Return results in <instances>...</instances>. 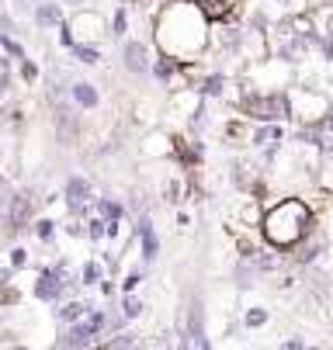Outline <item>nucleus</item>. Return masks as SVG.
<instances>
[{
    "label": "nucleus",
    "instance_id": "f257e3e1",
    "mask_svg": "<svg viewBox=\"0 0 333 350\" xmlns=\"http://www.w3.org/2000/svg\"><path fill=\"white\" fill-rule=\"evenodd\" d=\"M153 42L160 56L195 63L209 45V18L195 0H167L153 14Z\"/></svg>",
    "mask_w": 333,
    "mask_h": 350
},
{
    "label": "nucleus",
    "instance_id": "f03ea898",
    "mask_svg": "<svg viewBox=\"0 0 333 350\" xmlns=\"http://www.w3.org/2000/svg\"><path fill=\"white\" fill-rule=\"evenodd\" d=\"M309 226H312V212H309L306 202H299V198H284L274 208H267L264 219H261V232L274 250L299 246L309 236Z\"/></svg>",
    "mask_w": 333,
    "mask_h": 350
},
{
    "label": "nucleus",
    "instance_id": "7ed1b4c3",
    "mask_svg": "<svg viewBox=\"0 0 333 350\" xmlns=\"http://www.w3.org/2000/svg\"><path fill=\"white\" fill-rule=\"evenodd\" d=\"M70 264L66 260H56V264H45L38 274H35V284H31V295L38 302H59L70 291Z\"/></svg>",
    "mask_w": 333,
    "mask_h": 350
},
{
    "label": "nucleus",
    "instance_id": "20e7f679",
    "mask_svg": "<svg viewBox=\"0 0 333 350\" xmlns=\"http://www.w3.org/2000/svg\"><path fill=\"white\" fill-rule=\"evenodd\" d=\"M243 111L250 118H257V122H281V118L292 115L289 97H284V94H247Z\"/></svg>",
    "mask_w": 333,
    "mask_h": 350
},
{
    "label": "nucleus",
    "instance_id": "39448f33",
    "mask_svg": "<svg viewBox=\"0 0 333 350\" xmlns=\"http://www.w3.org/2000/svg\"><path fill=\"white\" fill-rule=\"evenodd\" d=\"M63 198H66L70 215H77V219H80V215H87V212L94 208V184H90L87 177H80V174H70Z\"/></svg>",
    "mask_w": 333,
    "mask_h": 350
},
{
    "label": "nucleus",
    "instance_id": "423d86ee",
    "mask_svg": "<svg viewBox=\"0 0 333 350\" xmlns=\"http://www.w3.org/2000/svg\"><path fill=\"white\" fill-rule=\"evenodd\" d=\"M66 28L73 31V38L77 42H94L101 31H105V18L98 14V11H90V8H83V11H77V14H70L66 18Z\"/></svg>",
    "mask_w": 333,
    "mask_h": 350
},
{
    "label": "nucleus",
    "instance_id": "0eeeda50",
    "mask_svg": "<svg viewBox=\"0 0 333 350\" xmlns=\"http://www.w3.org/2000/svg\"><path fill=\"white\" fill-rule=\"evenodd\" d=\"M122 66L129 70V73H150V66H153V49L146 45V42H139V38H129L125 45H122Z\"/></svg>",
    "mask_w": 333,
    "mask_h": 350
},
{
    "label": "nucleus",
    "instance_id": "6e6552de",
    "mask_svg": "<svg viewBox=\"0 0 333 350\" xmlns=\"http://www.w3.org/2000/svg\"><path fill=\"white\" fill-rule=\"evenodd\" d=\"M4 215H8V229H28V222H31V202L25 194H14L11 202L4 205Z\"/></svg>",
    "mask_w": 333,
    "mask_h": 350
},
{
    "label": "nucleus",
    "instance_id": "1a4fd4ad",
    "mask_svg": "<svg viewBox=\"0 0 333 350\" xmlns=\"http://www.w3.org/2000/svg\"><path fill=\"white\" fill-rule=\"evenodd\" d=\"M70 97H73V105H77L80 111H94V108L101 105V94H98V87L87 83V80H77V83L70 87Z\"/></svg>",
    "mask_w": 333,
    "mask_h": 350
},
{
    "label": "nucleus",
    "instance_id": "9d476101",
    "mask_svg": "<svg viewBox=\"0 0 333 350\" xmlns=\"http://www.w3.org/2000/svg\"><path fill=\"white\" fill-rule=\"evenodd\" d=\"M139 243H142V260L153 264V260L160 257V236L153 232V226H150V219H146V215L139 219Z\"/></svg>",
    "mask_w": 333,
    "mask_h": 350
},
{
    "label": "nucleus",
    "instance_id": "9b49d317",
    "mask_svg": "<svg viewBox=\"0 0 333 350\" xmlns=\"http://www.w3.org/2000/svg\"><path fill=\"white\" fill-rule=\"evenodd\" d=\"M70 56L80 59L83 66H98V63H101V49L94 45V42H73V45H70Z\"/></svg>",
    "mask_w": 333,
    "mask_h": 350
},
{
    "label": "nucleus",
    "instance_id": "f8f14e48",
    "mask_svg": "<svg viewBox=\"0 0 333 350\" xmlns=\"http://www.w3.org/2000/svg\"><path fill=\"white\" fill-rule=\"evenodd\" d=\"M90 306L87 302H77V298H59V309H56V319L66 326V323H77L83 312H87Z\"/></svg>",
    "mask_w": 333,
    "mask_h": 350
},
{
    "label": "nucleus",
    "instance_id": "ddd939ff",
    "mask_svg": "<svg viewBox=\"0 0 333 350\" xmlns=\"http://www.w3.org/2000/svg\"><path fill=\"white\" fill-rule=\"evenodd\" d=\"M105 278H108V267H105L98 257H90V260L83 264V271H80V284H87V288H98Z\"/></svg>",
    "mask_w": 333,
    "mask_h": 350
},
{
    "label": "nucleus",
    "instance_id": "4468645a",
    "mask_svg": "<svg viewBox=\"0 0 333 350\" xmlns=\"http://www.w3.org/2000/svg\"><path fill=\"white\" fill-rule=\"evenodd\" d=\"M35 25H38V28H59V25H63L59 4H38V8H35Z\"/></svg>",
    "mask_w": 333,
    "mask_h": 350
},
{
    "label": "nucleus",
    "instance_id": "2eb2a0df",
    "mask_svg": "<svg viewBox=\"0 0 333 350\" xmlns=\"http://www.w3.org/2000/svg\"><path fill=\"white\" fill-rule=\"evenodd\" d=\"M94 212H98L105 222H111V219H125V205L115 202V198H94Z\"/></svg>",
    "mask_w": 333,
    "mask_h": 350
},
{
    "label": "nucleus",
    "instance_id": "dca6fc26",
    "mask_svg": "<svg viewBox=\"0 0 333 350\" xmlns=\"http://www.w3.org/2000/svg\"><path fill=\"white\" fill-rule=\"evenodd\" d=\"M0 53H4L11 63H21V59H28V53H25V45L18 42V38H11L8 31H0Z\"/></svg>",
    "mask_w": 333,
    "mask_h": 350
},
{
    "label": "nucleus",
    "instance_id": "f3484780",
    "mask_svg": "<svg viewBox=\"0 0 333 350\" xmlns=\"http://www.w3.org/2000/svg\"><path fill=\"white\" fill-rule=\"evenodd\" d=\"M31 232H35L38 243H53V236H56V219H49V215L31 219Z\"/></svg>",
    "mask_w": 333,
    "mask_h": 350
},
{
    "label": "nucleus",
    "instance_id": "a211bd4d",
    "mask_svg": "<svg viewBox=\"0 0 333 350\" xmlns=\"http://www.w3.org/2000/svg\"><path fill=\"white\" fill-rule=\"evenodd\" d=\"M195 4H198V11H202L209 21H222V18H229V11H232V8L222 4V0H195Z\"/></svg>",
    "mask_w": 333,
    "mask_h": 350
},
{
    "label": "nucleus",
    "instance_id": "6ab92c4d",
    "mask_svg": "<svg viewBox=\"0 0 333 350\" xmlns=\"http://www.w3.org/2000/svg\"><path fill=\"white\" fill-rule=\"evenodd\" d=\"M11 87H14V63L8 56H0V101H8Z\"/></svg>",
    "mask_w": 333,
    "mask_h": 350
},
{
    "label": "nucleus",
    "instance_id": "aec40b11",
    "mask_svg": "<svg viewBox=\"0 0 333 350\" xmlns=\"http://www.w3.org/2000/svg\"><path fill=\"white\" fill-rule=\"evenodd\" d=\"M142 309H146V306H142L139 298H135V291H125V295H122V309H118L122 319H139Z\"/></svg>",
    "mask_w": 333,
    "mask_h": 350
},
{
    "label": "nucleus",
    "instance_id": "412c9836",
    "mask_svg": "<svg viewBox=\"0 0 333 350\" xmlns=\"http://www.w3.org/2000/svg\"><path fill=\"white\" fill-rule=\"evenodd\" d=\"M115 38H122L125 31H129V11H125V4H118L115 8V14H111V28H108Z\"/></svg>",
    "mask_w": 333,
    "mask_h": 350
},
{
    "label": "nucleus",
    "instance_id": "4be33fe9",
    "mask_svg": "<svg viewBox=\"0 0 333 350\" xmlns=\"http://www.w3.org/2000/svg\"><path fill=\"white\" fill-rule=\"evenodd\" d=\"M8 267H11V271L28 267V250H25V246H11V250H8Z\"/></svg>",
    "mask_w": 333,
    "mask_h": 350
},
{
    "label": "nucleus",
    "instance_id": "5701e85b",
    "mask_svg": "<svg viewBox=\"0 0 333 350\" xmlns=\"http://www.w3.org/2000/svg\"><path fill=\"white\" fill-rule=\"evenodd\" d=\"M254 142H257V146H264V142H267V146H271V142H281V129H278V125H264V129L254 132Z\"/></svg>",
    "mask_w": 333,
    "mask_h": 350
},
{
    "label": "nucleus",
    "instance_id": "b1692460",
    "mask_svg": "<svg viewBox=\"0 0 333 350\" xmlns=\"http://www.w3.org/2000/svg\"><path fill=\"white\" fill-rule=\"evenodd\" d=\"M222 87H226V77L212 73V77L202 83V94H205V97H219V94H222Z\"/></svg>",
    "mask_w": 333,
    "mask_h": 350
},
{
    "label": "nucleus",
    "instance_id": "393cba45",
    "mask_svg": "<svg viewBox=\"0 0 333 350\" xmlns=\"http://www.w3.org/2000/svg\"><path fill=\"white\" fill-rule=\"evenodd\" d=\"M139 340L132 336V333H118L115 340H101V347H108V350H118V347H135Z\"/></svg>",
    "mask_w": 333,
    "mask_h": 350
},
{
    "label": "nucleus",
    "instance_id": "a878e982",
    "mask_svg": "<svg viewBox=\"0 0 333 350\" xmlns=\"http://www.w3.org/2000/svg\"><path fill=\"white\" fill-rule=\"evenodd\" d=\"M18 70H21V80H25V83H35V80H38V63L21 59V63H18Z\"/></svg>",
    "mask_w": 333,
    "mask_h": 350
},
{
    "label": "nucleus",
    "instance_id": "bb28decb",
    "mask_svg": "<svg viewBox=\"0 0 333 350\" xmlns=\"http://www.w3.org/2000/svg\"><path fill=\"white\" fill-rule=\"evenodd\" d=\"M139 284H142V271H129V274H125V278L118 281V288H122V295H125V291H135Z\"/></svg>",
    "mask_w": 333,
    "mask_h": 350
},
{
    "label": "nucleus",
    "instance_id": "cd10ccee",
    "mask_svg": "<svg viewBox=\"0 0 333 350\" xmlns=\"http://www.w3.org/2000/svg\"><path fill=\"white\" fill-rule=\"evenodd\" d=\"M18 288H11V284H4V291H0V306H18Z\"/></svg>",
    "mask_w": 333,
    "mask_h": 350
},
{
    "label": "nucleus",
    "instance_id": "c85d7f7f",
    "mask_svg": "<svg viewBox=\"0 0 333 350\" xmlns=\"http://www.w3.org/2000/svg\"><path fill=\"white\" fill-rule=\"evenodd\" d=\"M267 323V312L264 309H250L247 312V326H264Z\"/></svg>",
    "mask_w": 333,
    "mask_h": 350
},
{
    "label": "nucleus",
    "instance_id": "c756f323",
    "mask_svg": "<svg viewBox=\"0 0 333 350\" xmlns=\"http://www.w3.org/2000/svg\"><path fill=\"white\" fill-rule=\"evenodd\" d=\"M326 56H330V59H333V35H330V38H326Z\"/></svg>",
    "mask_w": 333,
    "mask_h": 350
},
{
    "label": "nucleus",
    "instance_id": "7c9ffc66",
    "mask_svg": "<svg viewBox=\"0 0 333 350\" xmlns=\"http://www.w3.org/2000/svg\"><path fill=\"white\" fill-rule=\"evenodd\" d=\"M222 4H226V8H236V4H240V0H222Z\"/></svg>",
    "mask_w": 333,
    "mask_h": 350
},
{
    "label": "nucleus",
    "instance_id": "2f4dec72",
    "mask_svg": "<svg viewBox=\"0 0 333 350\" xmlns=\"http://www.w3.org/2000/svg\"><path fill=\"white\" fill-rule=\"evenodd\" d=\"M63 4H83V0H63Z\"/></svg>",
    "mask_w": 333,
    "mask_h": 350
},
{
    "label": "nucleus",
    "instance_id": "473e14b6",
    "mask_svg": "<svg viewBox=\"0 0 333 350\" xmlns=\"http://www.w3.org/2000/svg\"><path fill=\"white\" fill-rule=\"evenodd\" d=\"M0 219H4V202H0Z\"/></svg>",
    "mask_w": 333,
    "mask_h": 350
},
{
    "label": "nucleus",
    "instance_id": "72a5a7b5",
    "mask_svg": "<svg viewBox=\"0 0 333 350\" xmlns=\"http://www.w3.org/2000/svg\"><path fill=\"white\" fill-rule=\"evenodd\" d=\"M0 184H4V177H0Z\"/></svg>",
    "mask_w": 333,
    "mask_h": 350
},
{
    "label": "nucleus",
    "instance_id": "f704fd0d",
    "mask_svg": "<svg viewBox=\"0 0 333 350\" xmlns=\"http://www.w3.org/2000/svg\"><path fill=\"white\" fill-rule=\"evenodd\" d=\"M0 160H4V153H0Z\"/></svg>",
    "mask_w": 333,
    "mask_h": 350
}]
</instances>
